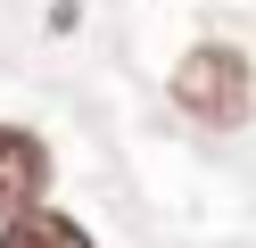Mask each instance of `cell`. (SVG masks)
Listing matches in <instances>:
<instances>
[{
	"mask_svg": "<svg viewBox=\"0 0 256 248\" xmlns=\"http://www.w3.org/2000/svg\"><path fill=\"white\" fill-rule=\"evenodd\" d=\"M42 190H50V149H42V132L0 124V215L42 207Z\"/></svg>",
	"mask_w": 256,
	"mask_h": 248,
	"instance_id": "7a4b0ae2",
	"label": "cell"
},
{
	"mask_svg": "<svg viewBox=\"0 0 256 248\" xmlns=\"http://www.w3.org/2000/svg\"><path fill=\"white\" fill-rule=\"evenodd\" d=\"M0 248H91V231L74 215H58V207H25V215H8Z\"/></svg>",
	"mask_w": 256,
	"mask_h": 248,
	"instance_id": "3957f363",
	"label": "cell"
},
{
	"mask_svg": "<svg viewBox=\"0 0 256 248\" xmlns=\"http://www.w3.org/2000/svg\"><path fill=\"white\" fill-rule=\"evenodd\" d=\"M248 99H256V83H248V58H240L232 42H198L174 66V108H182L190 124H206V132L248 124Z\"/></svg>",
	"mask_w": 256,
	"mask_h": 248,
	"instance_id": "6da1fadb",
	"label": "cell"
}]
</instances>
